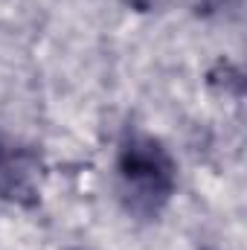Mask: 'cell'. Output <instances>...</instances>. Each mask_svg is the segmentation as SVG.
<instances>
[{
  "label": "cell",
  "instance_id": "6da1fadb",
  "mask_svg": "<svg viewBox=\"0 0 247 250\" xmlns=\"http://www.w3.org/2000/svg\"><path fill=\"white\" fill-rule=\"evenodd\" d=\"M114 175L120 204L137 221H157L178 189V163L166 143L137 128L125 131L117 143Z\"/></svg>",
  "mask_w": 247,
  "mask_h": 250
},
{
  "label": "cell",
  "instance_id": "5b68a950",
  "mask_svg": "<svg viewBox=\"0 0 247 250\" xmlns=\"http://www.w3.org/2000/svg\"><path fill=\"white\" fill-rule=\"evenodd\" d=\"M70 250H87V248H70Z\"/></svg>",
  "mask_w": 247,
  "mask_h": 250
},
{
  "label": "cell",
  "instance_id": "3957f363",
  "mask_svg": "<svg viewBox=\"0 0 247 250\" xmlns=\"http://www.w3.org/2000/svg\"><path fill=\"white\" fill-rule=\"evenodd\" d=\"M195 15L201 18H215V15H227L239 9V0H192Z\"/></svg>",
  "mask_w": 247,
  "mask_h": 250
},
{
  "label": "cell",
  "instance_id": "277c9868",
  "mask_svg": "<svg viewBox=\"0 0 247 250\" xmlns=\"http://www.w3.org/2000/svg\"><path fill=\"white\" fill-rule=\"evenodd\" d=\"M131 12H140V15H151V12H163L172 0H123Z\"/></svg>",
  "mask_w": 247,
  "mask_h": 250
},
{
  "label": "cell",
  "instance_id": "7a4b0ae2",
  "mask_svg": "<svg viewBox=\"0 0 247 250\" xmlns=\"http://www.w3.org/2000/svg\"><path fill=\"white\" fill-rule=\"evenodd\" d=\"M44 160L41 151L6 131H0V201L32 209L41 201Z\"/></svg>",
  "mask_w": 247,
  "mask_h": 250
},
{
  "label": "cell",
  "instance_id": "8992f818",
  "mask_svg": "<svg viewBox=\"0 0 247 250\" xmlns=\"http://www.w3.org/2000/svg\"><path fill=\"white\" fill-rule=\"evenodd\" d=\"M206 250H212V248H206Z\"/></svg>",
  "mask_w": 247,
  "mask_h": 250
}]
</instances>
